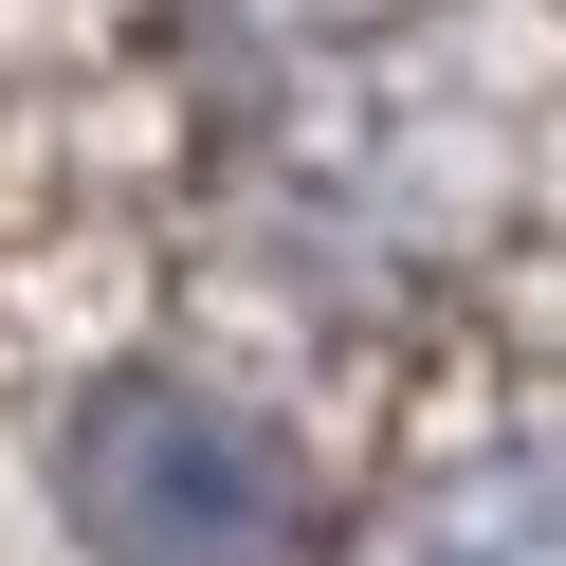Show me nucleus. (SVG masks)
I'll return each mask as SVG.
<instances>
[{
  "label": "nucleus",
  "instance_id": "obj_1",
  "mask_svg": "<svg viewBox=\"0 0 566 566\" xmlns=\"http://www.w3.org/2000/svg\"><path fill=\"white\" fill-rule=\"evenodd\" d=\"M92 530L128 566H274L293 548V475L238 420H201V402H128L92 439Z\"/></svg>",
  "mask_w": 566,
  "mask_h": 566
}]
</instances>
